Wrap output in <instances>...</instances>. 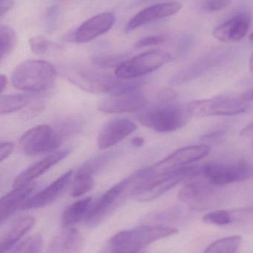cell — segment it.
<instances>
[{"instance_id": "6da1fadb", "label": "cell", "mask_w": 253, "mask_h": 253, "mask_svg": "<svg viewBox=\"0 0 253 253\" xmlns=\"http://www.w3.org/2000/svg\"><path fill=\"white\" fill-rule=\"evenodd\" d=\"M66 77L74 85L92 93H108L111 96L139 90L144 84L140 79L123 80L105 73L87 68H74L66 73Z\"/></svg>"}, {"instance_id": "7a4b0ae2", "label": "cell", "mask_w": 253, "mask_h": 253, "mask_svg": "<svg viewBox=\"0 0 253 253\" xmlns=\"http://www.w3.org/2000/svg\"><path fill=\"white\" fill-rule=\"evenodd\" d=\"M56 68L47 61L30 59L19 64L12 73L11 83L17 90L39 93L50 88L56 80Z\"/></svg>"}, {"instance_id": "3957f363", "label": "cell", "mask_w": 253, "mask_h": 253, "mask_svg": "<svg viewBox=\"0 0 253 253\" xmlns=\"http://www.w3.org/2000/svg\"><path fill=\"white\" fill-rule=\"evenodd\" d=\"M178 233V230L164 226H141L120 232L111 238L108 247L113 253H138L160 239Z\"/></svg>"}, {"instance_id": "277c9868", "label": "cell", "mask_w": 253, "mask_h": 253, "mask_svg": "<svg viewBox=\"0 0 253 253\" xmlns=\"http://www.w3.org/2000/svg\"><path fill=\"white\" fill-rule=\"evenodd\" d=\"M190 118L187 105L173 102L159 103L138 117L143 126L157 132H171L181 129Z\"/></svg>"}, {"instance_id": "5b68a950", "label": "cell", "mask_w": 253, "mask_h": 253, "mask_svg": "<svg viewBox=\"0 0 253 253\" xmlns=\"http://www.w3.org/2000/svg\"><path fill=\"white\" fill-rule=\"evenodd\" d=\"M209 152L210 147L205 144L183 147L155 165L141 169L134 175L136 180L171 175L186 168V165L203 159Z\"/></svg>"}, {"instance_id": "8992f818", "label": "cell", "mask_w": 253, "mask_h": 253, "mask_svg": "<svg viewBox=\"0 0 253 253\" xmlns=\"http://www.w3.org/2000/svg\"><path fill=\"white\" fill-rule=\"evenodd\" d=\"M246 102L241 96H222L194 100L187 106L191 117H228L246 112L248 108Z\"/></svg>"}, {"instance_id": "52a82bcc", "label": "cell", "mask_w": 253, "mask_h": 253, "mask_svg": "<svg viewBox=\"0 0 253 253\" xmlns=\"http://www.w3.org/2000/svg\"><path fill=\"white\" fill-rule=\"evenodd\" d=\"M172 60L163 50H150L127 59L115 69V76L123 80H136L151 74Z\"/></svg>"}, {"instance_id": "ba28073f", "label": "cell", "mask_w": 253, "mask_h": 253, "mask_svg": "<svg viewBox=\"0 0 253 253\" xmlns=\"http://www.w3.org/2000/svg\"><path fill=\"white\" fill-rule=\"evenodd\" d=\"M62 136L56 128L40 125L25 132L19 140L21 149L28 156H38L52 153L62 143Z\"/></svg>"}, {"instance_id": "9c48e42d", "label": "cell", "mask_w": 253, "mask_h": 253, "mask_svg": "<svg viewBox=\"0 0 253 253\" xmlns=\"http://www.w3.org/2000/svg\"><path fill=\"white\" fill-rule=\"evenodd\" d=\"M193 168H184L166 176L138 179L132 189V196L138 202H151L173 188L189 175H193Z\"/></svg>"}, {"instance_id": "30bf717a", "label": "cell", "mask_w": 253, "mask_h": 253, "mask_svg": "<svg viewBox=\"0 0 253 253\" xmlns=\"http://www.w3.org/2000/svg\"><path fill=\"white\" fill-rule=\"evenodd\" d=\"M201 172L211 184L221 186L248 179L252 176L253 169L245 162H212L203 165Z\"/></svg>"}, {"instance_id": "8fae6325", "label": "cell", "mask_w": 253, "mask_h": 253, "mask_svg": "<svg viewBox=\"0 0 253 253\" xmlns=\"http://www.w3.org/2000/svg\"><path fill=\"white\" fill-rule=\"evenodd\" d=\"M135 175L125 178L123 181L108 189L95 204H92L89 212L86 217V223L88 226L94 227L98 225L112 210L117 199L121 196L126 187L135 181Z\"/></svg>"}, {"instance_id": "7c38bea8", "label": "cell", "mask_w": 253, "mask_h": 253, "mask_svg": "<svg viewBox=\"0 0 253 253\" xmlns=\"http://www.w3.org/2000/svg\"><path fill=\"white\" fill-rule=\"evenodd\" d=\"M182 7V3L176 1L159 3L146 7L129 21L126 26V31L130 32L147 24L173 16L178 13Z\"/></svg>"}, {"instance_id": "4fadbf2b", "label": "cell", "mask_w": 253, "mask_h": 253, "mask_svg": "<svg viewBox=\"0 0 253 253\" xmlns=\"http://www.w3.org/2000/svg\"><path fill=\"white\" fill-rule=\"evenodd\" d=\"M147 99L139 90L111 96L98 105V110L105 114H124L136 112L145 108Z\"/></svg>"}, {"instance_id": "5bb4252c", "label": "cell", "mask_w": 253, "mask_h": 253, "mask_svg": "<svg viewBox=\"0 0 253 253\" xmlns=\"http://www.w3.org/2000/svg\"><path fill=\"white\" fill-rule=\"evenodd\" d=\"M116 16L111 12H103L85 21L74 32L72 40L77 43H86L108 32L115 23Z\"/></svg>"}, {"instance_id": "9a60e30c", "label": "cell", "mask_w": 253, "mask_h": 253, "mask_svg": "<svg viewBox=\"0 0 253 253\" xmlns=\"http://www.w3.org/2000/svg\"><path fill=\"white\" fill-rule=\"evenodd\" d=\"M136 124L126 119H114L101 127L98 135V146L105 150L123 141L136 130Z\"/></svg>"}, {"instance_id": "2e32d148", "label": "cell", "mask_w": 253, "mask_h": 253, "mask_svg": "<svg viewBox=\"0 0 253 253\" xmlns=\"http://www.w3.org/2000/svg\"><path fill=\"white\" fill-rule=\"evenodd\" d=\"M252 19L248 13H239L214 29L212 36L222 42H237L246 37Z\"/></svg>"}, {"instance_id": "e0dca14e", "label": "cell", "mask_w": 253, "mask_h": 253, "mask_svg": "<svg viewBox=\"0 0 253 253\" xmlns=\"http://www.w3.org/2000/svg\"><path fill=\"white\" fill-rule=\"evenodd\" d=\"M74 169H69L56 178L44 190L31 196L24 204L22 210L39 209L53 203L62 194L71 181Z\"/></svg>"}, {"instance_id": "ac0fdd59", "label": "cell", "mask_w": 253, "mask_h": 253, "mask_svg": "<svg viewBox=\"0 0 253 253\" xmlns=\"http://www.w3.org/2000/svg\"><path fill=\"white\" fill-rule=\"evenodd\" d=\"M214 184L209 181L193 179L189 181L178 192L180 201L193 208H202L208 205L215 194Z\"/></svg>"}, {"instance_id": "d6986e66", "label": "cell", "mask_w": 253, "mask_h": 253, "mask_svg": "<svg viewBox=\"0 0 253 253\" xmlns=\"http://www.w3.org/2000/svg\"><path fill=\"white\" fill-rule=\"evenodd\" d=\"M70 152L71 150L69 149H65L60 151L59 150L33 164L15 178L13 187L31 184L33 180L38 178L46 171L49 170L51 167L54 166L65 159L69 155Z\"/></svg>"}, {"instance_id": "ffe728a7", "label": "cell", "mask_w": 253, "mask_h": 253, "mask_svg": "<svg viewBox=\"0 0 253 253\" xmlns=\"http://www.w3.org/2000/svg\"><path fill=\"white\" fill-rule=\"evenodd\" d=\"M35 219L30 215L19 217L12 221L1 233L0 253H8L20 239L34 227Z\"/></svg>"}, {"instance_id": "44dd1931", "label": "cell", "mask_w": 253, "mask_h": 253, "mask_svg": "<svg viewBox=\"0 0 253 253\" xmlns=\"http://www.w3.org/2000/svg\"><path fill=\"white\" fill-rule=\"evenodd\" d=\"M34 188L35 184L32 183L16 186L13 190L1 198L0 202V219L1 224L10 218L16 211L22 210V206L29 199Z\"/></svg>"}, {"instance_id": "7402d4cb", "label": "cell", "mask_w": 253, "mask_h": 253, "mask_svg": "<svg viewBox=\"0 0 253 253\" xmlns=\"http://www.w3.org/2000/svg\"><path fill=\"white\" fill-rule=\"evenodd\" d=\"M92 205V199L91 197L80 199L71 204L62 213V226L65 228H72L73 226L86 218Z\"/></svg>"}, {"instance_id": "603a6c76", "label": "cell", "mask_w": 253, "mask_h": 253, "mask_svg": "<svg viewBox=\"0 0 253 253\" xmlns=\"http://www.w3.org/2000/svg\"><path fill=\"white\" fill-rule=\"evenodd\" d=\"M81 236L77 230L69 228L53 242L52 253H77L82 246Z\"/></svg>"}, {"instance_id": "cb8c5ba5", "label": "cell", "mask_w": 253, "mask_h": 253, "mask_svg": "<svg viewBox=\"0 0 253 253\" xmlns=\"http://www.w3.org/2000/svg\"><path fill=\"white\" fill-rule=\"evenodd\" d=\"M36 99L32 94H13L1 96L0 99V114H11L23 109Z\"/></svg>"}, {"instance_id": "d4e9b609", "label": "cell", "mask_w": 253, "mask_h": 253, "mask_svg": "<svg viewBox=\"0 0 253 253\" xmlns=\"http://www.w3.org/2000/svg\"><path fill=\"white\" fill-rule=\"evenodd\" d=\"M117 156L116 152H109L108 153L95 156L90 160L83 164V166L80 168L76 174H82L93 176L97 172L101 170L108 162H111L114 157Z\"/></svg>"}, {"instance_id": "484cf974", "label": "cell", "mask_w": 253, "mask_h": 253, "mask_svg": "<svg viewBox=\"0 0 253 253\" xmlns=\"http://www.w3.org/2000/svg\"><path fill=\"white\" fill-rule=\"evenodd\" d=\"M242 242L239 236H228L211 244L203 253H236Z\"/></svg>"}, {"instance_id": "4316f807", "label": "cell", "mask_w": 253, "mask_h": 253, "mask_svg": "<svg viewBox=\"0 0 253 253\" xmlns=\"http://www.w3.org/2000/svg\"><path fill=\"white\" fill-rule=\"evenodd\" d=\"M28 43L32 52L39 56H44L63 49L62 44L51 41L41 36L31 37L28 40Z\"/></svg>"}, {"instance_id": "83f0119b", "label": "cell", "mask_w": 253, "mask_h": 253, "mask_svg": "<svg viewBox=\"0 0 253 253\" xmlns=\"http://www.w3.org/2000/svg\"><path fill=\"white\" fill-rule=\"evenodd\" d=\"M17 37L14 30L7 25L0 27V60L2 62L16 46Z\"/></svg>"}, {"instance_id": "f1b7e54d", "label": "cell", "mask_w": 253, "mask_h": 253, "mask_svg": "<svg viewBox=\"0 0 253 253\" xmlns=\"http://www.w3.org/2000/svg\"><path fill=\"white\" fill-rule=\"evenodd\" d=\"M93 186V176L76 174L70 195L73 198L80 197L87 192L90 191Z\"/></svg>"}, {"instance_id": "f546056e", "label": "cell", "mask_w": 253, "mask_h": 253, "mask_svg": "<svg viewBox=\"0 0 253 253\" xmlns=\"http://www.w3.org/2000/svg\"><path fill=\"white\" fill-rule=\"evenodd\" d=\"M43 247V237L41 235L34 234L27 238L16 248L11 253H40Z\"/></svg>"}, {"instance_id": "4dcf8cb0", "label": "cell", "mask_w": 253, "mask_h": 253, "mask_svg": "<svg viewBox=\"0 0 253 253\" xmlns=\"http://www.w3.org/2000/svg\"><path fill=\"white\" fill-rule=\"evenodd\" d=\"M126 60H127V55H108V56H95L92 59V63L95 66L105 69V68H117Z\"/></svg>"}, {"instance_id": "1f68e13d", "label": "cell", "mask_w": 253, "mask_h": 253, "mask_svg": "<svg viewBox=\"0 0 253 253\" xmlns=\"http://www.w3.org/2000/svg\"><path fill=\"white\" fill-rule=\"evenodd\" d=\"M233 214L228 211H217L209 212L203 217V222L215 225H226L233 221Z\"/></svg>"}, {"instance_id": "d6a6232c", "label": "cell", "mask_w": 253, "mask_h": 253, "mask_svg": "<svg viewBox=\"0 0 253 253\" xmlns=\"http://www.w3.org/2000/svg\"><path fill=\"white\" fill-rule=\"evenodd\" d=\"M166 42V39L162 36H150L140 39L135 43L136 48L150 47V46L160 45Z\"/></svg>"}, {"instance_id": "836d02e7", "label": "cell", "mask_w": 253, "mask_h": 253, "mask_svg": "<svg viewBox=\"0 0 253 253\" xmlns=\"http://www.w3.org/2000/svg\"><path fill=\"white\" fill-rule=\"evenodd\" d=\"M46 106L44 103L42 102H37L34 105H31L29 108L25 109V111L21 114V118L23 120H29L34 119V117H37L39 114L43 113Z\"/></svg>"}, {"instance_id": "e575fe53", "label": "cell", "mask_w": 253, "mask_h": 253, "mask_svg": "<svg viewBox=\"0 0 253 253\" xmlns=\"http://www.w3.org/2000/svg\"><path fill=\"white\" fill-rule=\"evenodd\" d=\"M230 1V0H204L202 7L206 11H219L228 6Z\"/></svg>"}, {"instance_id": "d590c367", "label": "cell", "mask_w": 253, "mask_h": 253, "mask_svg": "<svg viewBox=\"0 0 253 253\" xmlns=\"http://www.w3.org/2000/svg\"><path fill=\"white\" fill-rule=\"evenodd\" d=\"M177 94L170 89H163L157 92V98L159 103H166V102H174L176 99Z\"/></svg>"}, {"instance_id": "8d00e7d4", "label": "cell", "mask_w": 253, "mask_h": 253, "mask_svg": "<svg viewBox=\"0 0 253 253\" xmlns=\"http://www.w3.org/2000/svg\"><path fill=\"white\" fill-rule=\"evenodd\" d=\"M59 9L56 7H51L48 9L47 13H46V24H47L48 28L50 29H53L56 24V20L59 17Z\"/></svg>"}, {"instance_id": "74e56055", "label": "cell", "mask_w": 253, "mask_h": 253, "mask_svg": "<svg viewBox=\"0 0 253 253\" xmlns=\"http://www.w3.org/2000/svg\"><path fill=\"white\" fill-rule=\"evenodd\" d=\"M14 145L13 143L2 142L0 146V162H2L4 159H7L10 153L13 152Z\"/></svg>"}, {"instance_id": "f35d334b", "label": "cell", "mask_w": 253, "mask_h": 253, "mask_svg": "<svg viewBox=\"0 0 253 253\" xmlns=\"http://www.w3.org/2000/svg\"><path fill=\"white\" fill-rule=\"evenodd\" d=\"M14 0H1V7H0V16L2 17L9 10L13 7Z\"/></svg>"}, {"instance_id": "ab89813d", "label": "cell", "mask_w": 253, "mask_h": 253, "mask_svg": "<svg viewBox=\"0 0 253 253\" xmlns=\"http://www.w3.org/2000/svg\"><path fill=\"white\" fill-rule=\"evenodd\" d=\"M240 135L247 138H253V123L245 126L240 132Z\"/></svg>"}, {"instance_id": "60d3db41", "label": "cell", "mask_w": 253, "mask_h": 253, "mask_svg": "<svg viewBox=\"0 0 253 253\" xmlns=\"http://www.w3.org/2000/svg\"><path fill=\"white\" fill-rule=\"evenodd\" d=\"M242 99L245 102H249V101H253V88L250 89L248 91L245 92L241 96Z\"/></svg>"}, {"instance_id": "b9f144b4", "label": "cell", "mask_w": 253, "mask_h": 253, "mask_svg": "<svg viewBox=\"0 0 253 253\" xmlns=\"http://www.w3.org/2000/svg\"><path fill=\"white\" fill-rule=\"evenodd\" d=\"M132 145L136 147H140L144 144V139L142 137H135L132 140Z\"/></svg>"}, {"instance_id": "7bdbcfd3", "label": "cell", "mask_w": 253, "mask_h": 253, "mask_svg": "<svg viewBox=\"0 0 253 253\" xmlns=\"http://www.w3.org/2000/svg\"><path fill=\"white\" fill-rule=\"evenodd\" d=\"M0 84H1V86H0V87H1V88H0V91H1V93H3L4 89L7 87V77H6L5 76L3 75V74H1V77H0Z\"/></svg>"}, {"instance_id": "ee69618b", "label": "cell", "mask_w": 253, "mask_h": 253, "mask_svg": "<svg viewBox=\"0 0 253 253\" xmlns=\"http://www.w3.org/2000/svg\"><path fill=\"white\" fill-rule=\"evenodd\" d=\"M250 69H251V72L253 73V51L251 55V58H250Z\"/></svg>"}, {"instance_id": "f6af8a7d", "label": "cell", "mask_w": 253, "mask_h": 253, "mask_svg": "<svg viewBox=\"0 0 253 253\" xmlns=\"http://www.w3.org/2000/svg\"><path fill=\"white\" fill-rule=\"evenodd\" d=\"M249 40H251V42H253V32L250 35Z\"/></svg>"}, {"instance_id": "bcb514c9", "label": "cell", "mask_w": 253, "mask_h": 253, "mask_svg": "<svg viewBox=\"0 0 253 253\" xmlns=\"http://www.w3.org/2000/svg\"></svg>"}]
</instances>
